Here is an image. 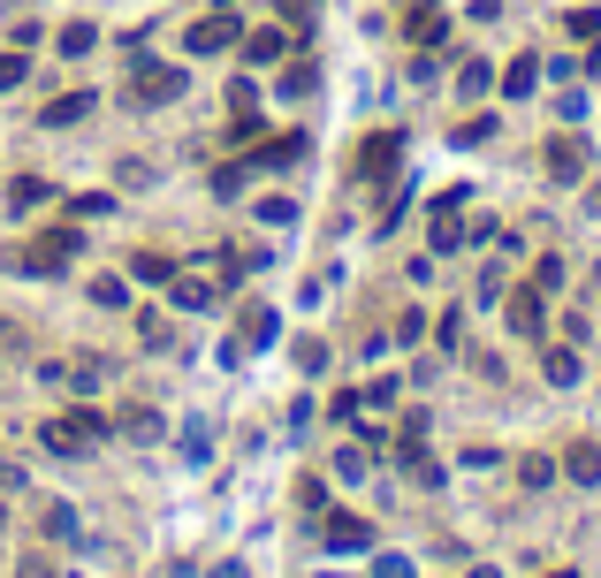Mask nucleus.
I'll return each mask as SVG.
<instances>
[{
	"instance_id": "nucleus-1",
	"label": "nucleus",
	"mask_w": 601,
	"mask_h": 578,
	"mask_svg": "<svg viewBox=\"0 0 601 578\" xmlns=\"http://www.w3.org/2000/svg\"><path fill=\"white\" fill-rule=\"evenodd\" d=\"M107 434H115V419H100V412H84V404H77V412H54V419L38 427V441H46L54 456H84V449H92V441H107Z\"/></svg>"
},
{
	"instance_id": "nucleus-2",
	"label": "nucleus",
	"mask_w": 601,
	"mask_h": 578,
	"mask_svg": "<svg viewBox=\"0 0 601 578\" xmlns=\"http://www.w3.org/2000/svg\"><path fill=\"white\" fill-rule=\"evenodd\" d=\"M77 252H84V236L61 221V229H46V236H31V244H23L15 275H38V282H46V275H69V267H77Z\"/></svg>"
},
{
	"instance_id": "nucleus-3",
	"label": "nucleus",
	"mask_w": 601,
	"mask_h": 578,
	"mask_svg": "<svg viewBox=\"0 0 601 578\" xmlns=\"http://www.w3.org/2000/svg\"><path fill=\"white\" fill-rule=\"evenodd\" d=\"M229 46H244V23L229 8H213L206 23H190V54H229Z\"/></svg>"
},
{
	"instance_id": "nucleus-4",
	"label": "nucleus",
	"mask_w": 601,
	"mask_h": 578,
	"mask_svg": "<svg viewBox=\"0 0 601 578\" xmlns=\"http://www.w3.org/2000/svg\"><path fill=\"white\" fill-rule=\"evenodd\" d=\"M396 167H404V138H396V130H373V138H366V152H358V175L389 183Z\"/></svg>"
},
{
	"instance_id": "nucleus-5",
	"label": "nucleus",
	"mask_w": 601,
	"mask_h": 578,
	"mask_svg": "<svg viewBox=\"0 0 601 578\" xmlns=\"http://www.w3.org/2000/svg\"><path fill=\"white\" fill-rule=\"evenodd\" d=\"M183 84H190L183 69H146V61H138V84H130V100H138V107H167Z\"/></svg>"
},
{
	"instance_id": "nucleus-6",
	"label": "nucleus",
	"mask_w": 601,
	"mask_h": 578,
	"mask_svg": "<svg viewBox=\"0 0 601 578\" xmlns=\"http://www.w3.org/2000/svg\"><path fill=\"white\" fill-rule=\"evenodd\" d=\"M320 541H327L335 556H350V548H373V525H366V518H350V510H335V518L320 525Z\"/></svg>"
},
{
	"instance_id": "nucleus-7",
	"label": "nucleus",
	"mask_w": 601,
	"mask_h": 578,
	"mask_svg": "<svg viewBox=\"0 0 601 578\" xmlns=\"http://www.w3.org/2000/svg\"><path fill=\"white\" fill-rule=\"evenodd\" d=\"M464 244V190H442L435 198V252H456Z\"/></svg>"
},
{
	"instance_id": "nucleus-8",
	"label": "nucleus",
	"mask_w": 601,
	"mask_h": 578,
	"mask_svg": "<svg viewBox=\"0 0 601 578\" xmlns=\"http://www.w3.org/2000/svg\"><path fill=\"white\" fill-rule=\"evenodd\" d=\"M548 175H556V183H579V175H587V138H571V130L548 138Z\"/></svg>"
},
{
	"instance_id": "nucleus-9",
	"label": "nucleus",
	"mask_w": 601,
	"mask_h": 578,
	"mask_svg": "<svg viewBox=\"0 0 601 578\" xmlns=\"http://www.w3.org/2000/svg\"><path fill=\"white\" fill-rule=\"evenodd\" d=\"M510 327H518V335H541V327H548V297H541L533 282L510 289Z\"/></svg>"
},
{
	"instance_id": "nucleus-10",
	"label": "nucleus",
	"mask_w": 601,
	"mask_h": 578,
	"mask_svg": "<svg viewBox=\"0 0 601 578\" xmlns=\"http://www.w3.org/2000/svg\"><path fill=\"white\" fill-rule=\"evenodd\" d=\"M84 115H92V92H61V100H46V107H38V123H46V130H69V123H84Z\"/></svg>"
},
{
	"instance_id": "nucleus-11",
	"label": "nucleus",
	"mask_w": 601,
	"mask_h": 578,
	"mask_svg": "<svg viewBox=\"0 0 601 578\" xmlns=\"http://www.w3.org/2000/svg\"><path fill=\"white\" fill-rule=\"evenodd\" d=\"M304 144H312L304 130H282V138H267V144H259L252 160H259V167H298V160H304Z\"/></svg>"
},
{
	"instance_id": "nucleus-12",
	"label": "nucleus",
	"mask_w": 601,
	"mask_h": 578,
	"mask_svg": "<svg viewBox=\"0 0 601 578\" xmlns=\"http://www.w3.org/2000/svg\"><path fill=\"white\" fill-rule=\"evenodd\" d=\"M404 31H412V38H419V46H442V38H450V15H442V8H435V0H419V8H412V23H404Z\"/></svg>"
},
{
	"instance_id": "nucleus-13",
	"label": "nucleus",
	"mask_w": 601,
	"mask_h": 578,
	"mask_svg": "<svg viewBox=\"0 0 601 578\" xmlns=\"http://www.w3.org/2000/svg\"><path fill=\"white\" fill-rule=\"evenodd\" d=\"M564 472H571L579 487H594L601 479V441H571V449H564Z\"/></svg>"
},
{
	"instance_id": "nucleus-14",
	"label": "nucleus",
	"mask_w": 601,
	"mask_h": 578,
	"mask_svg": "<svg viewBox=\"0 0 601 578\" xmlns=\"http://www.w3.org/2000/svg\"><path fill=\"white\" fill-rule=\"evenodd\" d=\"M282 54H290V31H252V38H244V61H259V69L282 61Z\"/></svg>"
},
{
	"instance_id": "nucleus-15",
	"label": "nucleus",
	"mask_w": 601,
	"mask_h": 578,
	"mask_svg": "<svg viewBox=\"0 0 601 578\" xmlns=\"http://www.w3.org/2000/svg\"><path fill=\"white\" fill-rule=\"evenodd\" d=\"M533 84H541V54H518V61L502 69V92H510V100H525Z\"/></svg>"
},
{
	"instance_id": "nucleus-16",
	"label": "nucleus",
	"mask_w": 601,
	"mask_h": 578,
	"mask_svg": "<svg viewBox=\"0 0 601 578\" xmlns=\"http://www.w3.org/2000/svg\"><path fill=\"white\" fill-rule=\"evenodd\" d=\"M175 304H190V312H198V304H213V297H221V282H206V275H175Z\"/></svg>"
},
{
	"instance_id": "nucleus-17",
	"label": "nucleus",
	"mask_w": 601,
	"mask_h": 578,
	"mask_svg": "<svg viewBox=\"0 0 601 578\" xmlns=\"http://www.w3.org/2000/svg\"><path fill=\"white\" fill-rule=\"evenodd\" d=\"M130 275H138V282H175V259H167V252H138Z\"/></svg>"
},
{
	"instance_id": "nucleus-18",
	"label": "nucleus",
	"mask_w": 601,
	"mask_h": 578,
	"mask_svg": "<svg viewBox=\"0 0 601 578\" xmlns=\"http://www.w3.org/2000/svg\"><path fill=\"white\" fill-rule=\"evenodd\" d=\"M46 198H54V190H46L38 175H15V183H8V206H15V213H23V206H46Z\"/></svg>"
},
{
	"instance_id": "nucleus-19",
	"label": "nucleus",
	"mask_w": 601,
	"mask_h": 578,
	"mask_svg": "<svg viewBox=\"0 0 601 578\" xmlns=\"http://www.w3.org/2000/svg\"><path fill=\"white\" fill-rule=\"evenodd\" d=\"M100 213H115L107 190H77V198H69V221H100Z\"/></svg>"
},
{
	"instance_id": "nucleus-20",
	"label": "nucleus",
	"mask_w": 601,
	"mask_h": 578,
	"mask_svg": "<svg viewBox=\"0 0 601 578\" xmlns=\"http://www.w3.org/2000/svg\"><path fill=\"white\" fill-rule=\"evenodd\" d=\"M564 275H571V267H564L556 252H548V259H533V289H541V297H556V289H564Z\"/></svg>"
},
{
	"instance_id": "nucleus-21",
	"label": "nucleus",
	"mask_w": 601,
	"mask_h": 578,
	"mask_svg": "<svg viewBox=\"0 0 601 578\" xmlns=\"http://www.w3.org/2000/svg\"><path fill=\"white\" fill-rule=\"evenodd\" d=\"M115 434H130V441H160V419H152V412H123Z\"/></svg>"
},
{
	"instance_id": "nucleus-22",
	"label": "nucleus",
	"mask_w": 601,
	"mask_h": 578,
	"mask_svg": "<svg viewBox=\"0 0 601 578\" xmlns=\"http://www.w3.org/2000/svg\"><path fill=\"white\" fill-rule=\"evenodd\" d=\"M312 84H320V69H312V61H290V69H282V92H290V100H304Z\"/></svg>"
},
{
	"instance_id": "nucleus-23",
	"label": "nucleus",
	"mask_w": 601,
	"mask_h": 578,
	"mask_svg": "<svg viewBox=\"0 0 601 578\" xmlns=\"http://www.w3.org/2000/svg\"><path fill=\"white\" fill-rule=\"evenodd\" d=\"M92 46H100V31H92V23H69V31H61V54H69V61H77V54H92Z\"/></svg>"
},
{
	"instance_id": "nucleus-24",
	"label": "nucleus",
	"mask_w": 601,
	"mask_h": 578,
	"mask_svg": "<svg viewBox=\"0 0 601 578\" xmlns=\"http://www.w3.org/2000/svg\"><path fill=\"white\" fill-rule=\"evenodd\" d=\"M23 77H31V61H23V46H8V54H0V92H15Z\"/></svg>"
},
{
	"instance_id": "nucleus-25",
	"label": "nucleus",
	"mask_w": 601,
	"mask_h": 578,
	"mask_svg": "<svg viewBox=\"0 0 601 578\" xmlns=\"http://www.w3.org/2000/svg\"><path fill=\"white\" fill-rule=\"evenodd\" d=\"M564 31H571V38H601V8H571Z\"/></svg>"
},
{
	"instance_id": "nucleus-26",
	"label": "nucleus",
	"mask_w": 601,
	"mask_h": 578,
	"mask_svg": "<svg viewBox=\"0 0 601 578\" xmlns=\"http://www.w3.org/2000/svg\"><path fill=\"white\" fill-rule=\"evenodd\" d=\"M456 92L479 100V92H487V61H464V69H456Z\"/></svg>"
},
{
	"instance_id": "nucleus-27",
	"label": "nucleus",
	"mask_w": 601,
	"mask_h": 578,
	"mask_svg": "<svg viewBox=\"0 0 601 578\" xmlns=\"http://www.w3.org/2000/svg\"><path fill=\"white\" fill-rule=\"evenodd\" d=\"M548 381L571 389V381H579V358H571V350H548Z\"/></svg>"
},
{
	"instance_id": "nucleus-28",
	"label": "nucleus",
	"mask_w": 601,
	"mask_h": 578,
	"mask_svg": "<svg viewBox=\"0 0 601 578\" xmlns=\"http://www.w3.org/2000/svg\"><path fill=\"white\" fill-rule=\"evenodd\" d=\"M123 297H130L123 275H100V282H92V304H123Z\"/></svg>"
},
{
	"instance_id": "nucleus-29",
	"label": "nucleus",
	"mask_w": 601,
	"mask_h": 578,
	"mask_svg": "<svg viewBox=\"0 0 601 578\" xmlns=\"http://www.w3.org/2000/svg\"><path fill=\"white\" fill-rule=\"evenodd\" d=\"M138 343H146V350H167V320H160V312L138 320Z\"/></svg>"
},
{
	"instance_id": "nucleus-30",
	"label": "nucleus",
	"mask_w": 601,
	"mask_h": 578,
	"mask_svg": "<svg viewBox=\"0 0 601 578\" xmlns=\"http://www.w3.org/2000/svg\"><path fill=\"white\" fill-rule=\"evenodd\" d=\"M518 479H525V487H548V479H556V464H548V456H525V464H518Z\"/></svg>"
},
{
	"instance_id": "nucleus-31",
	"label": "nucleus",
	"mask_w": 601,
	"mask_h": 578,
	"mask_svg": "<svg viewBox=\"0 0 601 578\" xmlns=\"http://www.w3.org/2000/svg\"><path fill=\"white\" fill-rule=\"evenodd\" d=\"M304 15H312V0H282V23L290 31H304Z\"/></svg>"
},
{
	"instance_id": "nucleus-32",
	"label": "nucleus",
	"mask_w": 601,
	"mask_h": 578,
	"mask_svg": "<svg viewBox=\"0 0 601 578\" xmlns=\"http://www.w3.org/2000/svg\"><path fill=\"white\" fill-rule=\"evenodd\" d=\"M23 578H54V564H23Z\"/></svg>"
},
{
	"instance_id": "nucleus-33",
	"label": "nucleus",
	"mask_w": 601,
	"mask_h": 578,
	"mask_svg": "<svg viewBox=\"0 0 601 578\" xmlns=\"http://www.w3.org/2000/svg\"><path fill=\"white\" fill-rule=\"evenodd\" d=\"M548 578H579V571H548Z\"/></svg>"
}]
</instances>
